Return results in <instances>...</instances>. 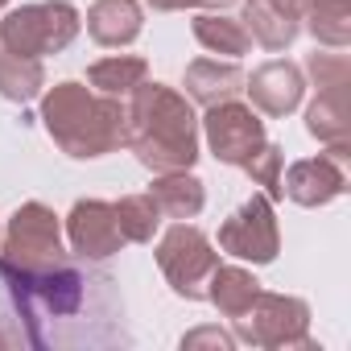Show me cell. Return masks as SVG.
I'll list each match as a JSON object with an SVG mask.
<instances>
[{"label":"cell","mask_w":351,"mask_h":351,"mask_svg":"<svg viewBox=\"0 0 351 351\" xmlns=\"http://www.w3.org/2000/svg\"><path fill=\"white\" fill-rule=\"evenodd\" d=\"M42 124L50 141L66 157H79V161L108 157L124 145V104L75 79L54 83L42 95Z\"/></svg>","instance_id":"cell-3"},{"label":"cell","mask_w":351,"mask_h":351,"mask_svg":"<svg viewBox=\"0 0 351 351\" xmlns=\"http://www.w3.org/2000/svg\"><path fill=\"white\" fill-rule=\"evenodd\" d=\"M149 195L157 203V211L165 219H195L207 203V191L203 182L195 178L191 169H169V173H157L149 182Z\"/></svg>","instance_id":"cell-17"},{"label":"cell","mask_w":351,"mask_h":351,"mask_svg":"<svg viewBox=\"0 0 351 351\" xmlns=\"http://www.w3.org/2000/svg\"><path fill=\"white\" fill-rule=\"evenodd\" d=\"M66 256L62 248V228L58 215L46 203H21L5 228V240H0V273H46L58 269Z\"/></svg>","instance_id":"cell-4"},{"label":"cell","mask_w":351,"mask_h":351,"mask_svg":"<svg viewBox=\"0 0 351 351\" xmlns=\"http://www.w3.org/2000/svg\"><path fill=\"white\" fill-rule=\"evenodd\" d=\"M306 71H310V79L318 83V91H322V87H339V83L351 79V66H347L343 54H310V58H306Z\"/></svg>","instance_id":"cell-25"},{"label":"cell","mask_w":351,"mask_h":351,"mask_svg":"<svg viewBox=\"0 0 351 351\" xmlns=\"http://www.w3.org/2000/svg\"><path fill=\"white\" fill-rule=\"evenodd\" d=\"M46 87V66L42 58H25V54H9L0 50V95L13 104H29L38 99Z\"/></svg>","instance_id":"cell-21"},{"label":"cell","mask_w":351,"mask_h":351,"mask_svg":"<svg viewBox=\"0 0 351 351\" xmlns=\"http://www.w3.org/2000/svg\"><path fill=\"white\" fill-rule=\"evenodd\" d=\"M149 79V62L136 58V54H112V58H99L95 66H87V83L91 91L99 95H132L141 83Z\"/></svg>","instance_id":"cell-19"},{"label":"cell","mask_w":351,"mask_h":351,"mask_svg":"<svg viewBox=\"0 0 351 351\" xmlns=\"http://www.w3.org/2000/svg\"><path fill=\"white\" fill-rule=\"evenodd\" d=\"M244 91L252 95L256 112H265V116H289L302 104V95H306V75H302V66H293L285 58H273V62L256 66L244 79Z\"/></svg>","instance_id":"cell-12"},{"label":"cell","mask_w":351,"mask_h":351,"mask_svg":"<svg viewBox=\"0 0 351 351\" xmlns=\"http://www.w3.org/2000/svg\"><path fill=\"white\" fill-rule=\"evenodd\" d=\"M236 339L252 347H314L310 306L293 293H256L252 306L236 318Z\"/></svg>","instance_id":"cell-7"},{"label":"cell","mask_w":351,"mask_h":351,"mask_svg":"<svg viewBox=\"0 0 351 351\" xmlns=\"http://www.w3.org/2000/svg\"><path fill=\"white\" fill-rule=\"evenodd\" d=\"M256 293H261V281H256L248 269H240V265H215V273H211V281H207V302H211L223 318H240V314L252 306Z\"/></svg>","instance_id":"cell-18"},{"label":"cell","mask_w":351,"mask_h":351,"mask_svg":"<svg viewBox=\"0 0 351 351\" xmlns=\"http://www.w3.org/2000/svg\"><path fill=\"white\" fill-rule=\"evenodd\" d=\"M157 265H161L169 289L178 293V298L203 302L207 298V281H211V273L219 265V252H215V244L207 240L203 228L178 219L157 240Z\"/></svg>","instance_id":"cell-6"},{"label":"cell","mask_w":351,"mask_h":351,"mask_svg":"<svg viewBox=\"0 0 351 351\" xmlns=\"http://www.w3.org/2000/svg\"><path fill=\"white\" fill-rule=\"evenodd\" d=\"M302 9L306 0H248L240 25L248 29L252 42L277 54V50H289L293 38L302 34Z\"/></svg>","instance_id":"cell-13"},{"label":"cell","mask_w":351,"mask_h":351,"mask_svg":"<svg viewBox=\"0 0 351 351\" xmlns=\"http://www.w3.org/2000/svg\"><path fill=\"white\" fill-rule=\"evenodd\" d=\"M141 29H145V9L136 0H95L87 9V34L108 50L132 46Z\"/></svg>","instance_id":"cell-15"},{"label":"cell","mask_w":351,"mask_h":351,"mask_svg":"<svg viewBox=\"0 0 351 351\" xmlns=\"http://www.w3.org/2000/svg\"><path fill=\"white\" fill-rule=\"evenodd\" d=\"M5 5H9V0H0V9H5Z\"/></svg>","instance_id":"cell-28"},{"label":"cell","mask_w":351,"mask_h":351,"mask_svg":"<svg viewBox=\"0 0 351 351\" xmlns=\"http://www.w3.org/2000/svg\"><path fill=\"white\" fill-rule=\"evenodd\" d=\"M112 207H116V223L124 232V244H149L153 232L161 228V211H157V203H153L149 191L145 195H124Z\"/></svg>","instance_id":"cell-23"},{"label":"cell","mask_w":351,"mask_h":351,"mask_svg":"<svg viewBox=\"0 0 351 351\" xmlns=\"http://www.w3.org/2000/svg\"><path fill=\"white\" fill-rule=\"evenodd\" d=\"M281 161H285V157H281V149H277L273 141H265V145H261L244 165H240L248 178L261 186V195H269L273 203H277V199H285V195H281Z\"/></svg>","instance_id":"cell-24"},{"label":"cell","mask_w":351,"mask_h":351,"mask_svg":"<svg viewBox=\"0 0 351 351\" xmlns=\"http://www.w3.org/2000/svg\"><path fill=\"white\" fill-rule=\"evenodd\" d=\"M228 0H149L157 13H182V9H223Z\"/></svg>","instance_id":"cell-27"},{"label":"cell","mask_w":351,"mask_h":351,"mask_svg":"<svg viewBox=\"0 0 351 351\" xmlns=\"http://www.w3.org/2000/svg\"><path fill=\"white\" fill-rule=\"evenodd\" d=\"M219 248L236 261H252V265H269L281 252V232H277V211L269 195H252L248 203H240L223 228H219Z\"/></svg>","instance_id":"cell-8"},{"label":"cell","mask_w":351,"mask_h":351,"mask_svg":"<svg viewBox=\"0 0 351 351\" xmlns=\"http://www.w3.org/2000/svg\"><path fill=\"white\" fill-rule=\"evenodd\" d=\"M182 347H215V351H232L236 347V335L219 330V326H199L182 339Z\"/></svg>","instance_id":"cell-26"},{"label":"cell","mask_w":351,"mask_h":351,"mask_svg":"<svg viewBox=\"0 0 351 351\" xmlns=\"http://www.w3.org/2000/svg\"><path fill=\"white\" fill-rule=\"evenodd\" d=\"M0 281H5L13 314L25 326V343L34 347L112 343V335L91 326L87 318L104 326H116V318H124V306L112 289L116 281L71 261L46 273H0Z\"/></svg>","instance_id":"cell-1"},{"label":"cell","mask_w":351,"mask_h":351,"mask_svg":"<svg viewBox=\"0 0 351 351\" xmlns=\"http://www.w3.org/2000/svg\"><path fill=\"white\" fill-rule=\"evenodd\" d=\"M124 145L153 173L191 169L199 161V116L191 99L145 79L124 108Z\"/></svg>","instance_id":"cell-2"},{"label":"cell","mask_w":351,"mask_h":351,"mask_svg":"<svg viewBox=\"0 0 351 351\" xmlns=\"http://www.w3.org/2000/svg\"><path fill=\"white\" fill-rule=\"evenodd\" d=\"M244 91V71L240 62H219V58H195L186 66V95L203 108H215L223 99H236Z\"/></svg>","instance_id":"cell-16"},{"label":"cell","mask_w":351,"mask_h":351,"mask_svg":"<svg viewBox=\"0 0 351 351\" xmlns=\"http://www.w3.org/2000/svg\"><path fill=\"white\" fill-rule=\"evenodd\" d=\"M347 191V173L335 153L302 157L281 173V195L293 199L298 207H326Z\"/></svg>","instance_id":"cell-11"},{"label":"cell","mask_w":351,"mask_h":351,"mask_svg":"<svg viewBox=\"0 0 351 351\" xmlns=\"http://www.w3.org/2000/svg\"><path fill=\"white\" fill-rule=\"evenodd\" d=\"M203 132H207L215 161H223V165H244L265 145V120L256 116V108H248L240 99H223V104L207 108Z\"/></svg>","instance_id":"cell-9"},{"label":"cell","mask_w":351,"mask_h":351,"mask_svg":"<svg viewBox=\"0 0 351 351\" xmlns=\"http://www.w3.org/2000/svg\"><path fill=\"white\" fill-rule=\"evenodd\" d=\"M83 29V17L71 0H42V5H21L0 21V46L9 54L46 58L62 54Z\"/></svg>","instance_id":"cell-5"},{"label":"cell","mask_w":351,"mask_h":351,"mask_svg":"<svg viewBox=\"0 0 351 351\" xmlns=\"http://www.w3.org/2000/svg\"><path fill=\"white\" fill-rule=\"evenodd\" d=\"M302 25L314 34V42L343 50L351 42V0H306Z\"/></svg>","instance_id":"cell-20"},{"label":"cell","mask_w":351,"mask_h":351,"mask_svg":"<svg viewBox=\"0 0 351 351\" xmlns=\"http://www.w3.org/2000/svg\"><path fill=\"white\" fill-rule=\"evenodd\" d=\"M306 132L318 136L339 161H347V149H351V87L347 83L318 91V99L306 108Z\"/></svg>","instance_id":"cell-14"},{"label":"cell","mask_w":351,"mask_h":351,"mask_svg":"<svg viewBox=\"0 0 351 351\" xmlns=\"http://www.w3.org/2000/svg\"><path fill=\"white\" fill-rule=\"evenodd\" d=\"M66 240L79 261H108L124 248V232L116 223V207L104 199H79L66 215Z\"/></svg>","instance_id":"cell-10"},{"label":"cell","mask_w":351,"mask_h":351,"mask_svg":"<svg viewBox=\"0 0 351 351\" xmlns=\"http://www.w3.org/2000/svg\"><path fill=\"white\" fill-rule=\"evenodd\" d=\"M191 29H195L199 46H203V50H211V54L240 58V54H248V50H252L248 29H244L240 21H232V17H223V13H199V17L191 21Z\"/></svg>","instance_id":"cell-22"}]
</instances>
